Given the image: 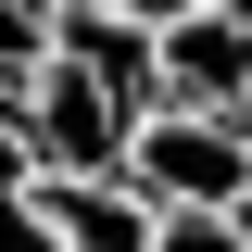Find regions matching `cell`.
<instances>
[{
    "mask_svg": "<svg viewBox=\"0 0 252 252\" xmlns=\"http://www.w3.org/2000/svg\"><path fill=\"white\" fill-rule=\"evenodd\" d=\"M114 177L152 215H240L252 202V139L240 114H189V101H139L114 139Z\"/></svg>",
    "mask_w": 252,
    "mask_h": 252,
    "instance_id": "6da1fadb",
    "label": "cell"
},
{
    "mask_svg": "<svg viewBox=\"0 0 252 252\" xmlns=\"http://www.w3.org/2000/svg\"><path fill=\"white\" fill-rule=\"evenodd\" d=\"M139 51H152V101H189V114H240L252 101V13L189 0L177 26H152Z\"/></svg>",
    "mask_w": 252,
    "mask_h": 252,
    "instance_id": "7a4b0ae2",
    "label": "cell"
},
{
    "mask_svg": "<svg viewBox=\"0 0 252 252\" xmlns=\"http://www.w3.org/2000/svg\"><path fill=\"white\" fill-rule=\"evenodd\" d=\"M38 215L51 252H152V202L126 177H38Z\"/></svg>",
    "mask_w": 252,
    "mask_h": 252,
    "instance_id": "3957f363",
    "label": "cell"
},
{
    "mask_svg": "<svg viewBox=\"0 0 252 252\" xmlns=\"http://www.w3.org/2000/svg\"><path fill=\"white\" fill-rule=\"evenodd\" d=\"M51 51V0H0V101H13V76Z\"/></svg>",
    "mask_w": 252,
    "mask_h": 252,
    "instance_id": "277c9868",
    "label": "cell"
},
{
    "mask_svg": "<svg viewBox=\"0 0 252 252\" xmlns=\"http://www.w3.org/2000/svg\"><path fill=\"white\" fill-rule=\"evenodd\" d=\"M152 252H252L240 215H152Z\"/></svg>",
    "mask_w": 252,
    "mask_h": 252,
    "instance_id": "5b68a950",
    "label": "cell"
},
{
    "mask_svg": "<svg viewBox=\"0 0 252 252\" xmlns=\"http://www.w3.org/2000/svg\"><path fill=\"white\" fill-rule=\"evenodd\" d=\"M51 13H101V0H51Z\"/></svg>",
    "mask_w": 252,
    "mask_h": 252,
    "instance_id": "8992f818",
    "label": "cell"
},
{
    "mask_svg": "<svg viewBox=\"0 0 252 252\" xmlns=\"http://www.w3.org/2000/svg\"><path fill=\"white\" fill-rule=\"evenodd\" d=\"M215 13H240V0H215Z\"/></svg>",
    "mask_w": 252,
    "mask_h": 252,
    "instance_id": "52a82bcc",
    "label": "cell"
}]
</instances>
